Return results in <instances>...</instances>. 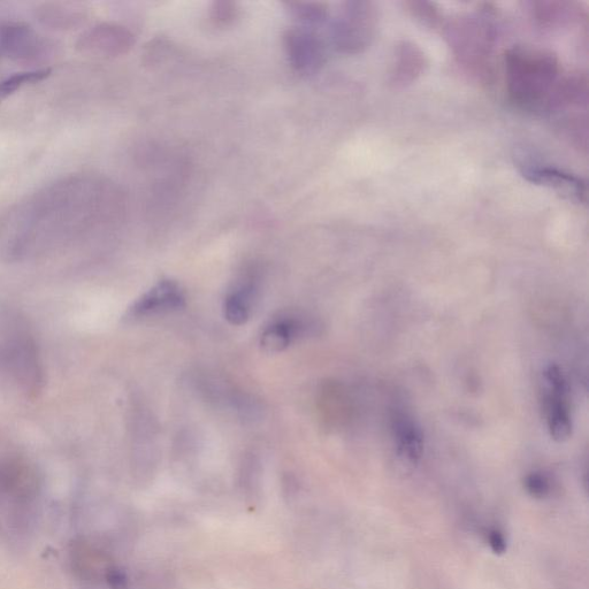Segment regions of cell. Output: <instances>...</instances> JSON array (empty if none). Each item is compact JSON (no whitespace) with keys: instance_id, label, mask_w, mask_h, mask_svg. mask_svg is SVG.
I'll return each instance as SVG.
<instances>
[{"instance_id":"6da1fadb","label":"cell","mask_w":589,"mask_h":589,"mask_svg":"<svg viewBox=\"0 0 589 589\" xmlns=\"http://www.w3.org/2000/svg\"><path fill=\"white\" fill-rule=\"evenodd\" d=\"M508 94L526 110L553 109L570 103L572 80H560V66L549 53L514 49L506 56Z\"/></svg>"},{"instance_id":"7a4b0ae2","label":"cell","mask_w":589,"mask_h":589,"mask_svg":"<svg viewBox=\"0 0 589 589\" xmlns=\"http://www.w3.org/2000/svg\"><path fill=\"white\" fill-rule=\"evenodd\" d=\"M376 32V12L371 3L349 2L342 5L331 27L334 48L346 55L363 52Z\"/></svg>"},{"instance_id":"3957f363","label":"cell","mask_w":589,"mask_h":589,"mask_svg":"<svg viewBox=\"0 0 589 589\" xmlns=\"http://www.w3.org/2000/svg\"><path fill=\"white\" fill-rule=\"evenodd\" d=\"M546 420L550 436L557 442L570 439L572 418L569 405V382L560 366L549 365L543 372Z\"/></svg>"},{"instance_id":"277c9868","label":"cell","mask_w":589,"mask_h":589,"mask_svg":"<svg viewBox=\"0 0 589 589\" xmlns=\"http://www.w3.org/2000/svg\"><path fill=\"white\" fill-rule=\"evenodd\" d=\"M285 48L290 65L298 73L315 74L326 63V44L313 28L302 26L288 29Z\"/></svg>"},{"instance_id":"5b68a950","label":"cell","mask_w":589,"mask_h":589,"mask_svg":"<svg viewBox=\"0 0 589 589\" xmlns=\"http://www.w3.org/2000/svg\"><path fill=\"white\" fill-rule=\"evenodd\" d=\"M134 44L135 36L126 27L104 22L84 30L76 41V49L86 55L119 57L126 55Z\"/></svg>"},{"instance_id":"8992f818","label":"cell","mask_w":589,"mask_h":589,"mask_svg":"<svg viewBox=\"0 0 589 589\" xmlns=\"http://www.w3.org/2000/svg\"><path fill=\"white\" fill-rule=\"evenodd\" d=\"M48 44L35 30L25 24H7L0 27V53L19 63L40 60Z\"/></svg>"},{"instance_id":"52a82bcc","label":"cell","mask_w":589,"mask_h":589,"mask_svg":"<svg viewBox=\"0 0 589 589\" xmlns=\"http://www.w3.org/2000/svg\"><path fill=\"white\" fill-rule=\"evenodd\" d=\"M523 177L535 185L554 189L557 193L579 203L586 202L585 182L575 175L558 170L552 166L526 165L522 168Z\"/></svg>"},{"instance_id":"ba28073f","label":"cell","mask_w":589,"mask_h":589,"mask_svg":"<svg viewBox=\"0 0 589 589\" xmlns=\"http://www.w3.org/2000/svg\"><path fill=\"white\" fill-rule=\"evenodd\" d=\"M183 305H185V297L178 285L172 281H163L136 302L130 310V315L132 317L156 315V313L179 310Z\"/></svg>"},{"instance_id":"9c48e42d","label":"cell","mask_w":589,"mask_h":589,"mask_svg":"<svg viewBox=\"0 0 589 589\" xmlns=\"http://www.w3.org/2000/svg\"><path fill=\"white\" fill-rule=\"evenodd\" d=\"M393 434L397 451L405 460L416 463L424 450L422 428L407 413L397 412L393 417Z\"/></svg>"},{"instance_id":"30bf717a","label":"cell","mask_w":589,"mask_h":589,"mask_svg":"<svg viewBox=\"0 0 589 589\" xmlns=\"http://www.w3.org/2000/svg\"><path fill=\"white\" fill-rule=\"evenodd\" d=\"M36 17L45 27L67 30L79 26L84 14L82 9L74 4L48 3L38 7Z\"/></svg>"},{"instance_id":"8fae6325","label":"cell","mask_w":589,"mask_h":589,"mask_svg":"<svg viewBox=\"0 0 589 589\" xmlns=\"http://www.w3.org/2000/svg\"><path fill=\"white\" fill-rule=\"evenodd\" d=\"M307 325L303 321L294 318L281 319L266 328L262 336V347L267 353H280L285 350L292 341L305 331Z\"/></svg>"},{"instance_id":"7c38bea8","label":"cell","mask_w":589,"mask_h":589,"mask_svg":"<svg viewBox=\"0 0 589 589\" xmlns=\"http://www.w3.org/2000/svg\"><path fill=\"white\" fill-rule=\"evenodd\" d=\"M424 58L422 52L413 47L412 44L404 43L397 53V60L394 71V82L396 84H407L422 73Z\"/></svg>"},{"instance_id":"4fadbf2b","label":"cell","mask_w":589,"mask_h":589,"mask_svg":"<svg viewBox=\"0 0 589 589\" xmlns=\"http://www.w3.org/2000/svg\"><path fill=\"white\" fill-rule=\"evenodd\" d=\"M51 74V68H40V70L14 73L0 80V104L22 88L49 79Z\"/></svg>"},{"instance_id":"5bb4252c","label":"cell","mask_w":589,"mask_h":589,"mask_svg":"<svg viewBox=\"0 0 589 589\" xmlns=\"http://www.w3.org/2000/svg\"><path fill=\"white\" fill-rule=\"evenodd\" d=\"M287 11L293 18L303 24V27L319 26L328 18L325 4L312 2H293L286 4Z\"/></svg>"},{"instance_id":"9a60e30c","label":"cell","mask_w":589,"mask_h":589,"mask_svg":"<svg viewBox=\"0 0 589 589\" xmlns=\"http://www.w3.org/2000/svg\"><path fill=\"white\" fill-rule=\"evenodd\" d=\"M250 289H243L227 297L225 302V317L232 325L241 326L249 319Z\"/></svg>"},{"instance_id":"2e32d148","label":"cell","mask_w":589,"mask_h":589,"mask_svg":"<svg viewBox=\"0 0 589 589\" xmlns=\"http://www.w3.org/2000/svg\"><path fill=\"white\" fill-rule=\"evenodd\" d=\"M239 9L232 2L214 3L211 9V18L218 26H228L237 18Z\"/></svg>"},{"instance_id":"e0dca14e","label":"cell","mask_w":589,"mask_h":589,"mask_svg":"<svg viewBox=\"0 0 589 589\" xmlns=\"http://www.w3.org/2000/svg\"><path fill=\"white\" fill-rule=\"evenodd\" d=\"M527 491L533 496H545L549 492V481L542 473H532L526 478Z\"/></svg>"},{"instance_id":"ac0fdd59","label":"cell","mask_w":589,"mask_h":589,"mask_svg":"<svg viewBox=\"0 0 589 589\" xmlns=\"http://www.w3.org/2000/svg\"><path fill=\"white\" fill-rule=\"evenodd\" d=\"M489 545L496 553H503L506 550V541H504L502 534L496 531L489 535Z\"/></svg>"}]
</instances>
